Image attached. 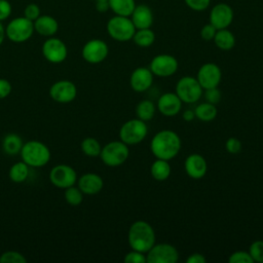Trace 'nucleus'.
Listing matches in <instances>:
<instances>
[{
	"mask_svg": "<svg viewBox=\"0 0 263 263\" xmlns=\"http://www.w3.org/2000/svg\"><path fill=\"white\" fill-rule=\"evenodd\" d=\"M96 9L101 13L108 11L110 9L109 2L108 1H96Z\"/></svg>",
	"mask_w": 263,
	"mask_h": 263,
	"instance_id": "nucleus-45",
	"label": "nucleus"
},
{
	"mask_svg": "<svg viewBox=\"0 0 263 263\" xmlns=\"http://www.w3.org/2000/svg\"><path fill=\"white\" fill-rule=\"evenodd\" d=\"M182 103L176 92H165L158 98L156 108L163 116L173 117L181 111Z\"/></svg>",
	"mask_w": 263,
	"mask_h": 263,
	"instance_id": "nucleus-17",
	"label": "nucleus"
},
{
	"mask_svg": "<svg viewBox=\"0 0 263 263\" xmlns=\"http://www.w3.org/2000/svg\"><path fill=\"white\" fill-rule=\"evenodd\" d=\"M175 92L183 103L192 104L200 99L202 95V87L196 78L184 76L177 82Z\"/></svg>",
	"mask_w": 263,
	"mask_h": 263,
	"instance_id": "nucleus-8",
	"label": "nucleus"
},
{
	"mask_svg": "<svg viewBox=\"0 0 263 263\" xmlns=\"http://www.w3.org/2000/svg\"><path fill=\"white\" fill-rule=\"evenodd\" d=\"M110 9L115 15L130 16L136 7L135 0H108Z\"/></svg>",
	"mask_w": 263,
	"mask_h": 263,
	"instance_id": "nucleus-24",
	"label": "nucleus"
},
{
	"mask_svg": "<svg viewBox=\"0 0 263 263\" xmlns=\"http://www.w3.org/2000/svg\"><path fill=\"white\" fill-rule=\"evenodd\" d=\"M64 196H65V200L70 205H73V206L79 205L83 200L82 191L78 187H75L74 185L65 189Z\"/></svg>",
	"mask_w": 263,
	"mask_h": 263,
	"instance_id": "nucleus-32",
	"label": "nucleus"
},
{
	"mask_svg": "<svg viewBox=\"0 0 263 263\" xmlns=\"http://www.w3.org/2000/svg\"><path fill=\"white\" fill-rule=\"evenodd\" d=\"M186 5L194 11L205 10L211 3V0H184Z\"/></svg>",
	"mask_w": 263,
	"mask_h": 263,
	"instance_id": "nucleus-39",
	"label": "nucleus"
},
{
	"mask_svg": "<svg viewBox=\"0 0 263 263\" xmlns=\"http://www.w3.org/2000/svg\"><path fill=\"white\" fill-rule=\"evenodd\" d=\"M133 40L140 47H149L155 41V34L150 28L137 29L133 36Z\"/></svg>",
	"mask_w": 263,
	"mask_h": 263,
	"instance_id": "nucleus-30",
	"label": "nucleus"
},
{
	"mask_svg": "<svg viewBox=\"0 0 263 263\" xmlns=\"http://www.w3.org/2000/svg\"><path fill=\"white\" fill-rule=\"evenodd\" d=\"M178 61L177 59L167 53H161L155 55L151 63L149 69L152 74L158 77H170L173 76L178 70Z\"/></svg>",
	"mask_w": 263,
	"mask_h": 263,
	"instance_id": "nucleus-11",
	"label": "nucleus"
},
{
	"mask_svg": "<svg viewBox=\"0 0 263 263\" xmlns=\"http://www.w3.org/2000/svg\"><path fill=\"white\" fill-rule=\"evenodd\" d=\"M194 113H195V118L204 122H209L216 118L218 114V110L216 105L211 104L209 102H204L195 107Z\"/></svg>",
	"mask_w": 263,
	"mask_h": 263,
	"instance_id": "nucleus-27",
	"label": "nucleus"
},
{
	"mask_svg": "<svg viewBox=\"0 0 263 263\" xmlns=\"http://www.w3.org/2000/svg\"><path fill=\"white\" fill-rule=\"evenodd\" d=\"M42 54L46 61L52 64L63 63L68 55L67 45L57 37H48L42 44Z\"/></svg>",
	"mask_w": 263,
	"mask_h": 263,
	"instance_id": "nucleus-10",
	"label": "nucleus"
},
{
	"mask_svg": "<svg viewBox=\"0 0 263 263\" xmlns=\"http://www.w3.org/2000/svg\"><path fill=\"white\" fill-rule=\"evenodd\" d=\"M129 155L128 145L122 141H112L102 147L100 157L107 166L115 167L123 164Z\"/></svg>",
	"mask_w": 263,
	"mask_h": 263,
	"instance_id": "nucleus-5",
	"label": "nucleus"
},
{
	"mask_svg": "<svg viewBox=\"0 0 263 263\" xmlns=\"http://www.w3.org/2000/svg\"><path fill=\"white\" fill-rule=\"evenodd\" d=\"M50 98L58 103L67 104L75 100L77 96V87L70 80H59L49 88Z\"/></svg>",
	"mask_w": 263,
	"mask_h": 263,
	"instance_id": "nucleus-15",
	"label": "nucleus"
},
{
	"mask_svg": "<svg viewBox=\"0 0 263 263\" xmlns=\"http://www.w3.org/2000/svg\"><path fill=\"white\" fill-rule=\"evenodd\" d=\"M150 173L152 178L156 181L166 180L171 175V165L168 160L156 158L150 167Z\"/></svg>",
	"mask_w": 263,
	"mask_h": 263,
	"instance_id": "nucleus-26",
	"label": "nucleus"
},
{
	"mask_svg": "<svg viewBox=\"0 0 263 263\" xmlns=\"http://www.w3.org/2000/svg\"><path fill=\"white\" fill-rule=\"evenodd\" d=\"M24 143L22 138L16 134H8L2 141L3 151L7 155H16L21 152Z\"/></svg>",
	"mask_w": 263,
	"mask_h": 263,
	"instance_id": "nucleus-25",
	"label": "nucleus"
},
{
	"mask_svg": "<svg viewBox=\"0 0 263 263\" xmlns=\"http://www.w3.org/2000/svg\"><path fill=\"white\" fill-rule=\"evenodd\" d=\"M156 106L150 100H142L136 106V115L137 118L143 121H149L154 117Z\"/></svg>",
	"mask_w": 263,
	"mask_h": 263,
	"instance_id": "nucleus-29",
	"label": "nucleus"
},
{
	"mask_svg": "<svg viewBox=\"0 0 263 263\" xmlns=\"http://www.w3.org/2000/svg\"><path fill=\"white\" fill-rule=\"evenodd\" d=\"M182 118L185 120V121H192L194 118H195V113H194V110L192 109H186L183 114H182Z\"/></svg>",
	"mask_w": 263,
	"mask_h": 263,
	"instance_id": "nucleus-46",
	"label": "nucleus"
},
{
	"mask_svg": "<svg viewBox=\"0 0 263 263\" xmlns=\"http://www.w3.org/2000/svg\"><path fill=\"white\" fill-rule=\"evenodd\" d=\"M49 180L55 187L66 189L75 185L77 182V174L72 166L61 163L51 168L49 173Z\"/></svg>",
	"mask_w": 263,
	"mask_h": 263,
	"instance_id": "nucleus-12",
	"label": "nucleus"
},
{
	"mask_svg": "<svg viewBox=\"0 0 263 263\" xmlns=\"http://www.w3.org/2000/svg\"><path fill=\"white\" fill-rule=\"evenodd\" d=\"M40 15H41V9L39 5L36 3H29L24 8V16L32 22H34Z\"/></svg>",
	"mask_w": 263,
	"mask_h": 263,
	"instance_id": "nucleus-36",
	"label": "nucleus"
},
{
	"mask_svg": "<svg viewBox=\"0 0 263 263\" xmlns=\"http://www.w3.org/2000/svg\"><path fill=\"white\" fill-rule=\"evenodd\" d=\"M11 90H12L11 83L5 78H0V100L8 97Z\"/></svg>",
	"mask_w": 263,
	"mask_h": 263,
	"instance_id": "nucleus-43",
	"label": "nucleus"
},
{
	"mask_svg": "<svg viewBox=\"0 0 263 263\" xmlns=\"http://www.w3.org/2000/svg\"><path fill=\"white\" fill-rule=\"evenodd\" d=\"M148 134V126L145 121L134 118L125 121L119 129V139L126 145L141 143Z\"/></svg>",
	"mask_w": 263,
	"mask_h": 263,
	"instance_id": "nucleus-7",
	"label": "nucleus"
},
{
	"mask_svg": "<svg viewBox=\"0 0 263 263\" xmlns=\"http://www.w3.org/2000/svg\"><path fill=\"white\" fill-rule=\"evenodd\" d=\"M184 168L186 174L195 180L201 179L205 176L208 171L206 160L201 154L192 153L189 154L184 162Z\"/></svg>",
	"mask_w": 263,
	"mask_h": 263,
	"instance_id": "nucleus-19",
	"label": "nucleus"
},
{
	"mask_svg": "<svg viewBox=\"0 0 263 263\" xmlns=\"http://www.w3.org/2000/svg\"><path fill=\"white\" fill-rule=\"evenodd\" d=\"M181 139L171 129H162L154 135L150 143L152 154L159 159L171 160L175 158L181 150Z\"/></svg>",
	"mask_w": 263,
	"mask_h": 263,
	"instance_id": "nucleus-1",
	"label": "nucleus"
},
{
	"mask_svg": "<svg viewBox=\"0 0 263 263\" xmlns=\"http://www.w3.org/2000/svg\"><path fill=\"white\" fill-rule=\"evenodd\" d=\"M127 240L132 250L146 254L155 243L154 229L146 221H136L129 226Z\"/></svg>",
	"mask_w": 263,
	"mask_h": 263,
	"instance_id": "nucleus-2",
	"label": "nucleus"
},
{
	"mask_svg": "<svg viewBox=\"0 0 263 263\" xmlns=\"http://www.w3.org/2000/svg\"><path fill=\"white\" fill-rule=\"evenodd\" d=\"M234 17L233 10L230 5L226 3H218L214 5L210 11V23L217 29L228 28Z\"/></svg>",
	"mask_w": 263,
	"mask_h": 263,
	"instance_id": "nucleus-16",
	"label": "nucleus"
},
{
	"mask_svg": "<svg viewBox=\"0 0 263 263\" xmlns=\"http://www.w3.org/2000/svg\"><path fill=\"white\" fill-rule=\"evenodd\" d=\"M78 188L83 194L95 195L99 193L104 187V181L102 177L95 173H85L77 180Z\"/></svg>",
	"mask_w": 263,
	"mask_h": 263,
	"instance_id": "nucleus-20",
	"label": "nucleus"
},
{
	"mask_svg": "<svg viewBox=\"0 0 263 263\" xmlns=\"http://www.w3.org/2000/svg\"><path fill=\"white\" fill-rule=\"evenodd\" d=\"M29 165L25 163L23 160L14 162L8 172L9 179L13 183H23L27 180L29 176Z\"/></svg>",
	"mask_w": 263,
	"mask_h": 263,
	"instance_id": "nucleus-28",
	"label": "nucleus"
},
{
	"mask_svg": "<svg viewBox=\"0 0 263 263\" xmlns=\"http://www.w3.org/2000/svg\"><path fill=\"white\" fill-rule=\"evenodd\" d=\"M123 261L125 263H146L147 262L146 254L139 251L132 250L130 252L125 254Z\"/></svg>",
	"mask_w": 263,
	"mask_h": 263,
	"instance_id": "nucleus-37",
	"label": "nucleus"
},
{
	"mask_svg": "<svg viewBox=\"0 0 263 263\" xmlns=\"http://www.w3.org/2000/svg\"><path fill=\"white\" fill-rule=\"evenodd\" d=\"M130 20L136 29H147L153 24V12L148 5L139 4L132 12Z\"/></svg>",
	"mask_w": 263,
	"mask_h": 263,
	"instance_id": "nucleus-21",
	"label": "nucleus"
},
{
	"mask_svg": "<svg viewBox=\"0 0 263 263\" xmlns=\"http://www.w3.org/2000/svg\"><path fill=\"white\" fill-rule=\"evenodd\" d=\"M34 24L27 17L17 16L8 22L5 27L6 37L14 43H23L28 41L34 34Z\"/></svg>",
	"mask_w": 263,
	"mask_h": 263,
	"instance_id": "nucleus-4",
	"label": "nucleus"
},
{
	"mask_svg": "<svg viewBox=\"0 0 263 263\" xmlns=\"http://www.w3.org/2000/svg\"><path fill=\"white\" fill-rule=\"evenodd\" d=\"M213 41L215 45L221 50H230L235 45V37L233 33L227 28L217 30Z\"/></svg>",
	"mask_w": 263,
	"mask_h": 263,
	"instance_id": "nucleus-23",
	"label": "nucleus"
},
{
	"mask_svg": "<svg viewBox=\"0 0 263 263\" xmlns=\"http://www.w3.org/2000/svg\"><path fill=\"white\" fill-rule=\"evenodd\" d=\"M228 261L229 263H254L249 252H246V251L233 252L229 256Z\"/></svg>",
	"mask_w": 263,
	"mask_h": 263,
	"instance_id": "nucleus-35",
	"label": "nucleus"
},
{
	"mask_svg": "<svg viewBox=\"0 0 263 263\" xmlns=\"http://www.w3.org/2000/svg\"><path fill=\"white\" fill-rule=\"evenodd\" d=\"M204 90H205L204 91L205 102L216 105L221 101L222 95H221V91L218 89V87H212V88H208Z\"/></svg>",
	"mask_w": 263,
	"mask_h": 263,
	"instance_id": "nucleus-38",
	"label": "nucleus"
},
{
	"mask_svg": "<svg viewBox=\"0 0 263 263\" xmlns=\"http://www.w3.org/2000/svg\"><path fill=\"white\" fill-rule=\"evenodd\" d=\"M81 151L89 157H98L100 156L101 150H102V146L100 144V142L92 137H87L85 139L82 140L81 142Z\"/></svg>",
	"mask_w": 263,
	"mask_h": 263,
	"instance_id": "nucleus-31",
	"label": "nucleus"
},
{
	"mask_svg": "<svg viewBox=\"0 0 263 263\" xmlns=\"http://www.w3.org/2000/svg\"><path fill=\"white\" fill-rule=\"evenodd\" d=\"M216 32H217V29H216L211 23H209V24L204 25V26L201 28V30H200V36H201V38H202L203 40H205V41H211V40L214 39V37H215V35H216Z\"/></svg>",
	"mask_w": 263,
	"mask_h": 263,
	"instance_id": "nucleus-42",
	"label": "nucleus"
},
{
	"mask_svg": "<svg viewBox=\"0 0 263 263\" xmlns=\"http://www.w3.org/2000/svg\"><path fill=\"white\" fill-rule=\"evenodd\" d=\"M222 78V72L220 67L215 63L203 64L197 72L196 79L202 89L212 87H218Z\"/></svg>",
	"mask_w": 263,
	"mask_h": 263,
	"instance_id": "nucleus-14",
	"label": "nucleus"
},
{
	"mask_svg": "<svg viewBox=\"0 0 263 263\" xmlns=\"http://www.w3.org/2000/svg\"><path fill=\"white\" fill-rule=\"evenodd\" d=\"M187 263H205L206 259L205 257L200 254V253H193L191 254L187 259H186Z\"/></svg>",
	"mask_w": 263,
	"mask_h": 263,
	"instance_id": "nucleus-44",
	"label": "nucleus"
},
{
	"mask_svg": "<svg viewBox=\"0 0 263 263\" xmlns=\"http://www.w3.org/2000/svg\"><path fill=\"white\" fill-rule=\"evenodd\" d=\"M22 160L31 167H41L50 160L49 148L38 140L26 142L20 152Z\"/></svg>",
	"mask_w": 263,
	"mask_h": 263,
	"instance_id": "nucleus-3",
	"label": "nucleus"
},
{
	"mask_svg": "<svg viewBox=\"0 0 263 263\" xmlns=\"http://www.w3.org/2000/svg\"><path fill=\"white\" fill-rule=\"evenodd\" d=\"M95 1H108V0H95Z\"/></svg>",
	"mask_w": 263,
	"mask_h": 263,
	"instance_id": "nucleus-48",
	"label": "nucleus"
},
{
	"mask_svg": "<svg viewBox=\"0 0 263 263\" xmlns=\"http://www.w3.org/2000/svg\"><path fill=\"white\" fill-rule=\"evenodd\" d=\"M26 257L16 251H6L0 256V263H26Z\"/></svg>",
	"mask_w": 263,
	"mask_h": 263,
	"instance_id": "nucleus-33",
	"label": "nucleus"
},
{
	"mask_svg": "<svg viewBox=\"0 0 263 263\" xmlns=\"http://www.w3.org/2000/svg\"><path fill=\"white\" fill-rule=\"evenodd\" d=\"M249 254L254 262L263 263V240H255L249 247Z\"/></svg>",
	"mask_w": 263,
	"mask_h": 263,
	"instance_id": "nucleus-34",
	"label": "nucleus"
},
{
	"mask_svg": "<svg viewBox=\"0 0 263 263\" xmlns=\"http://www.w3.org/2000/svg\"><path fill=\"white\" fill-rule=\"evenodd\" d=\"M109 47L102 39H90L82 47L81 54L84 61L89 64H99L108 57Z\"/></svg>",
	"mask_w": 263,
	"mask_h": 263,
	"instance_id": "nucleus-13",
	"label": "nucleus"
},
{
	"mask_svg": "<svg viewBox=\"0 0 263 263\" xmlns=\"http://www.w3.org/2000/svg\"><path fill=\"white\" fill-rule=\"evenodd\" d=\"M33 24L35 32L47 38L54 36L59 30L58 21L48 14H41L33 22Z\"/></svg>",
	"mask_w": 263,
	"mask_h": 263,
	"instance_id": "nucleus-22",
	"label": "nucleus"
},
{
	"mask_svg": "<svg viewBox=\"0 0 263 263\" xmlns=\"http://www.w3.org/2000/svg\"><path fill=\"white\" fill-rule=\"evenodd\" d=\"M12 13V6L8 0H0V22L6 21Z\"/></svg>",
	"mask_w": 263,
	"mask_h": 263,
	"instance_id": "nucleus-41",
	"label": "nucleus"
},
{
	"mask_svg": "<svg viewBox=\"0 0 263 263\" xmlns=\"http://www.w3.org/2000/svg\"><path fill=\"white\" fill-rule=\"evenodd\" d=\"M153 74L149 68H136L129 77V84L133 90L137 92H144L149 89L153 83Z\"/></svg>",
	"mask_w": 263,
	"mask_h": 263,
	"instance_id": "nucleus-18",
	"label": "nucleus"
},
{
	"mask_svg": "<svg viewBox=\"0 0 263 263\" xmlns=\"http://www.w3.org/2000/svg\"><path fill=\"white\" fill-rule=\"evenodd\" d=\"M179 259L177 249L166 242L154 243L146 253L147 263H175Z\"/></svg>",
	"mask_w": 263,
	"mask_h": 263,
	"instance_id": "nucleus-9",
	"label": "nucleus"
},
{
	"mask_svg": "<svg viewBox=\"0 0 263 263\" xmlns=\"http://www.w3.org/2000/svg\"><path fill=\"white\" fill-rule=\"evenodd\" d=\"M225 148L227 152L231 154H237L241 150V142L234 137L229 138L225 143Z\"/></svg>",
	"mask_w": 263,
	"mask_h": 263,
	"instance_id": "nucleus-40",
	"label": "nucleus"
},
{
	"mask_svg": "<svg viewBox=\"0 0 263 263\" xmlns=\"http://www.w3.org/2000/svg\"><path fill=\"white\" fill-rule=\"evenodd\" d=\"M5 37H6V35H5V27L3 26L2 22H0V46L3 43Z\"/></svg>",
	"mask_w": 263,
	"mask_h": 263,
	"instance_id": "nucleus-47",
	"label": "nucleus"
},
{
	"mask_svg": "<svg viewBox=\"0 0 263 263\" xmlns=\"http://www.w3.org/2000/svg\"><path fill=\"white\" fill-rule=\"evenodd\" d=\"M107 32L109 36L119 42H125L133 39L136 32V27L134 26L129 16L114 15L107 23Z\"/></svg>",
	"mask_w": 263,
	"mask_h": 263,
	"instance_id": "nucleus-6",
	"label": "nucleus"
}]
</instances>
